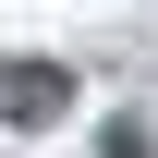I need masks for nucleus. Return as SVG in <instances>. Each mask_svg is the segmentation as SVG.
Returning a JSON list of instances; mask_svg holds the SVG:
<instances>
[{
  "label": "nucleus",
  "mask_w": 158,
  "mask_h": 158,
  "mask_svg": "<svg viewBox=\"0 0 158 158\" xmlns=\"http://www.w3.org/2000/svg\"><path fill=\"white\" fill-rule=\"evenodd\" d=\"M0 122H61V73L49 61H0Z\"/></svg>",
  "instance_id": "nucleus-1"
}]
</instances>
